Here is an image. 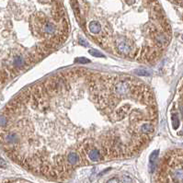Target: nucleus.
Here are the masks:
<instances>
[{
  "instance_id": "f257e3e1",
  "label": "nucleus",
  "mask_w": 183,
  "mask_h": 183,
  "mask_svg": "<svg viewBox=\"0 0 183 183\" xmlns=\"http://www.w3.org/2000/svg\"><path fill=\"white\" fill-rule=\"evenodd\" d=\"M156 124L154 93L139 78L72 68L8 102L0 112V147L23 167L54 175L85 159L133 156Z\"/></svg>"
},
{
  "instance_id": "f03ea898",
  "label": "nucleus",
  "mask_w": 183,
  "mask_h": 183,
  "mask_svg": "<svg viewBox=\"0 0 183 183\" xmlns=\"http://www.w3.org/2000/svg\"><path fill=\"white\" fill-rule=\"evenodd\" d=\"M79 26L109 53L152 64L171 41L158 0H70Z\"/></svg>"
},
{
  "instance_id": "7ed1b4c3",
  "label": "nucleus",
  "mask_w": 183,
  "mask_h": 183,
  "mask_svg": "<svg viewBox=\"0 0 183 183\" xmlns=\"http://www.w3.org/2000/svg\"><path fill=\"white\" fill-rule=\"evenodd\" d=\"M68 34L62 0H0V93L61 47Z\"/></svg>"
},
{
  "instance_id": "20e7f679",
  "label": "nucleus",
  "mask_w": 183,
  "mask_h": 183,
  "mask_svg": "<svg viewBox=\"0 0 183 183\" xmlns=\"http://www.w3.org/2000/svg\"><path fill=\"white\" fill-rule=\"evenodd\" d=\"M160 183H183V150L169 152L160 172Z\"/></svg>"
},
{
  "instance_id": "39448f33",
  "label": "nucleus",
  "mask_w": 183,
  "mask_h": 183,
  "mask_svg": "<svg viewBox=\"0 0 183 183\" xmlns=\"http://www.w3.org/2000/svg\"><path fill=\"white\" fill-rule=\"evenodd\" d=\"M177 105H178V110H179V115L173 114L172 115V123L175 124L178 121H181L182 122V133L183 134V80L180 83L178 93H177Z\"/></svg>"
},
{
  "instance_id": "423d86ee",
  "label": "nucleus",
  "mask_w": 183,
  "mask_h": 183,
  "mask_svg": "<svg viewBox=\"0 0 183 183\" xmlns=\"http://www.w3.org/2000/svg\"><path fill=\"white\" fill-rule=\"evenodd\" d=\"M122 183H133V179L128 176H123L122 179Z\"/></svg>"
},
{
  "instance_id": "0eeeda50",
  "label": "nucleus",
  "mask_w": 183,
  "mask_h": 183,
  "mask_svg": "<svg viewBox=\"0 0 183 183\" xmlns=\"http://www.w3.org/2000/svg\"><path fill=\"white\" fill-rule=\"evenodd\" d=\"M169 1L179 6L180 7H183V0H169Z\"/></svg>"
},
{
  "instance_id": "6e6552de",
  "label": "nucleus",
  "mask_w": 183,
  "mask_h": 183,
  "mask_svg": "<svg viewBox=\"0 0 183 183\" xmlns=\"http://www.w3.org/2000/svg\"><path fill=\"white\" fill-rule=\"evenodd\" d=\"M107 183H119V179L117 178H113V179H110Z\"/></svg>"
},
{
  "instance_id": "1a4fd4ad",
  "label": "nucleus",
  "mask_w": 183,
  "mask_h": 183,
  "mask_svg": "<svg viewBox=\"0 0 183 183\" xmlns=\"http://www.w3.org/2000/svg\"><path fill=\"white\" fill-rule=\"evenodd\" d=\"M89 53L92 54V55H99V57H102L103 55H102L101 53H99V52H96V51H89Z\"/></svg>"
},
{
  "instance_id": "9d476101",
  "label": "nucleus",
  "mask_w": 183,
  "mask_h": 183,
  "mask_svg": "<svg viewBox=\"0 0 183 183\" xmlns=\"http://www.w3.org/2000/svg\"><path fill=\"white\" fill-rule=\"evenodd\" d=\"M76 61H80V62H82V63H88L89 62L88 60H87L85 58H77V59H76Z\"/></svg>"
},
{
  "instance_id": "9b49d317",
  "label": "nucleus",
  "mask_w": 183,
  "mask_h": 183,
  "mask_svg": "<svg viewBox=\"0 0 183 183\" xmlns=\"http://www.w3.org/2000/svg\"><path fill=\"white\" fill-rule=\"evenodd\" d=\"M0 167H6V162L1 158H0Z\"/></svg>"
}]
</instances>
